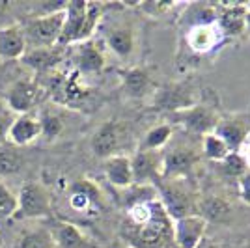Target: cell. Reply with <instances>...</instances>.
<instances>
[{"instance_id": "obj_1", "label": "cell", "mask_w": 250, "mask_h": 248, "mask_svg": "<svg viewBox=\"0 0 250 248\" xmlns=\"http://www.w3.org/2000/svg\"><path fill=\"white\" fill-rule=\"evenodd\" d=\"M172 226L174 220L157 198L151 207V215L140 224H127L124 235L133 248H168L174 241Z\"/></svg>"}, {"instance_id": "obj_2", "label": "cell", "mask_w": 250, "mask_h": 248, "mask_svg": "<svg viewBox=\"0 0 250 248\" xmlns=\"http://www.w3.org/2000/svg\"><path fill=\"white\" fill-rule=\"evenodd\" d=\"M106 4L101 2H67L65 4V19H63L62 36L58 40L60 47L77 45L92 40L99 22L103 19Z\"/></svg>"}, {"instance_id": "obj_3", "label": "cell", "mask_w": 250, "mask_h": 248, "mask_svg": "<svg viewBox=\"0 0 250 248\" xmlns=\"http://www.w3.org/2000/svg\"><path fill=\"white\" fill-rule=\"evenodd\" d=\"M63 19H65V10L40 15V17H30L28 21L21 24L26 47L30 49H45V47H54L58 45V40L62 36Z\"/></svg>"}, {"instance_id": "obj_4", "label": "cell", "mask_w": 250, "mask_h": 248, "mask_svg": "<svg viewBox=\"0 0 250 248\" xmlns=\"http://www.w3.org/2000/svg\"><path fill=\"white\" fill-rule=\"evenodd\" d=\"M155 188H159L163 196L161 202L172 220L196 215L198 202L194 200V192L183 183V179H163L157 183Z\"/></svg>"}, {"instance_id": "obj_5", "label": "cell", "mask_w": 250, "mask_h": 248, "mask_svg": "<svg viewBox=\"0 0 250 248\" xmlns=\"http://www.w3.org/2000/svg\"><path fill=\"white\" fill-rule=\"evenodd\" d=\"M52 215L51 194L38 181H26L19 188L17 196V211L13 218L17 220H40Z\"/></svg>"}, {"instance_id": "obj_6", "label": "cell", "mask_w": 250, "mask_h": 248, "mask_svg": "<svg viewBox=\"0 0 250 248\" xmlns=\"http://www.w3.org/2000/svg\"><path fill=\"white\" fill-rule=\"evenodd\" d=\"M163 166H161V181L163 179H185L198 163L196 147L183 142H168L165 151H161Z\"/></svg>"}, {"instance_id": "obj_7", "label": "cell", "mask_w": 250, "mask_h": 248, "mask_svg": "<svg viewBox=\"0 0 250 248\" xmlns=\"http://www.w3.org/2000/svg\"><path fill=\"white\" fill-rule=\"evenodd\" d=\"M170 125H181L188 135L206 136L213 133L215 125L219 122V114L208 103H196L190 108L179 110V112L168 114Z\"/></svg>"}, {"instance_id": "obj_8", "label": "cell", "mask_w": 250, "mask_h": 248, "mask_svg": "<svg viewBox=\"0 0 250 248\" xmlns=\"http://www.w3.org/2000/svg\"><path fill=\"white\" fill-rule=\"evenodd\" d=\"M198 103L196 93L190 81H179V83H168L157 88L153 93V108L163 110L167 114H174L179 110L190 108Z\"/></svg>"}, {"instance_id": "obj_9", "label": "cell", "mask_w": 250, "mask_h": 248, "mask_svg": "<svg viewBox=\"0 0 250 248\" xmlns=\"http://www.w3.org/2000/svg\"><path fill=\"white\" fill-rule=\"evenodd\" d=\"M213 135L222 138L231 153H237L250 136V112H231L219 116Z\"/></svg>"}, {"instance_id": "obj_10", "label": "cell", "mask_w": 250, "mask_h": 248, "mask_svg": "<svg viewBox=\"0 0 250 248\" xmlns=\"http://www.w3.org/2000/svg\"><path fill=\"white\" fill-rule=\"evenodd\" d=\"M226 38L222 36L217 21L211 22H196L190 24L185 34V45L190 54L194 56H208L222 45Z\"/></svg>"}, {"instance_id": "obj_11", "label": "cell", "mask_w": 250, "mask_h": 248, "mask_svg": "<svg viewBox=\"0 0 250 248\" xmlns=\"http://www.w3.org/2000/svg\"><path fill=\"white\" fill-rule=\"evenodd\" d=\"M125 138V127L116 120L104 122L99 125V129L92 136V151L99 159H110V157L120 155V147L124 144Z\"/></svg>"}, {"instance_id": "obj_12", "label": "cell", "mask_w": 250, "mask_h": 248, "mask_svg": "<svg viewBox=\"0 0 250 248\" xmlns=\"http://www.w3.org/2000/svg\"><path fill=\"white\" fill-rule=\"evenodd\" d=\"M103 41H104V47L112 52V54H116L122 60H127V58L133 56L136 47L135 28H133L131 22L112 21L104 28Z\"/></svg>"}, {"instance_id": "obj_13", "label": "cell", "mask_w": 250, "mask_h": 248, "mask_svg": "<svg viewBox=\"0 0 250 248\" xmlns=\"http://www.w3.org/2000/svg\"><path fill=\"white\" fill-rule=\"evenodd\" d=\"M161 166L163 157L161 151H144L138 149L131 157V168H133V185H153L161 181Z\"/></svg>"}, {"instance_id": "obj_14", "label": "cell", "mask_w": 250, "mask_h": 248, "mask_svg": "<svg viewBox=\"0 0 250 248\" xmlns=\"http://www.w3.org/2000/svg\"><path fill=\"white\" fill-rule=\"evenodd\" d=\"M103 204V194L99 186L90 179H81L73 183L69 190V206L77 213H97Z\"/></svg>"}, {"instance_id": "obj_15", "label": "cell", "mask_w": 250, "mask_h": 248, "mask_svg": "<svg viewBox=\"0 0 250 248\" xmlns=\"http://www.w3.org/2000/svg\"><path fill=\"white\" fill-rule=\"evenodd\" d=\"M174 243L179 248H196L200 241L206 237L208 222L198 215H190L174 220Z\"/></svg>"}, {"instance_id": "obj_16", "label": "cell", "mask_w": 250, "mask_h": 248, "mask_svg": "<svg viewBox=\"0 0 250 248\" xmlns=\"http://www.w3.org/2000/svg\"><path fill=\"white\" fill-rule=\"evenodd\" d=\"M40 99V88L30 79H19L6 95V104L15 114H30Z\"/></svg>"}, {"instance_id": "obj_17", "label": "cell", "mask_w": 250, "mask_h": 248, "mask_svg": "<svg viewBox=\"0 0 250 248\" xmlns=\"http://www.w3.org/2000/svg\"><path fill=\"white\" fill-rule=\"evenodd\" d=\"M42 136V125H40V118L34 114H21L19 118L13 120L11 127L8 129V144L15 145V147H24V145L32 144L34 140H38Z\"/></svg>"}, {"instance_id": "obj_18", "label": "cell", "mask_w": 250, "mask_h": 248, "mask_svg": "<svg viewBox=\"0 0 250 248\" xmlns=\"http://www.w3.org/2000/svg\"><path fill=\"white\" fill-rule=\"evenodd\" d=\"M122 88L131 99H144L149 93H155L157 84L153 83L151 75L144 67H129L120 71Z\"/></svg>"}, {"instance_id": "obj_19", "label": "cell", "mask_w": 250, "mask_h": 248, "mask_svg": "<svg viewBox=\"0 0 250 248\" xmlns=\"http://www.w3.org/2000/svg\"><path fill=\"white\" fill-rule=\"evenodd\" d=\"M245 17H247L245 4H226V6H217L215 21L224 38H237L245 34Z\"/></svg>"}, {"instance_id": "obj_20", "label": "cell", "mask_w": 250, "mask_h": 248, "mask_svg": "<svg viewBox=\"0 0 250 248\" xmlns=\"http://www.w3.org/2000/svg\"><path fill=\"white\" fill-rule=\"evenodd\" d=\"M49 229L54 237L56 248H101L69 222H54L52 226H49Z\"/></svg>"}, {"instance_id": "obj_21", "label": "cell", "mask_w": 250, "mask_h": 248, "mask_svg": "<svg viewBox=\"0 0 250 248\" xmlns=\"http://www.w3.org/2000/svg\"><path fill=\"white\" fill-rule=\"evenodd\" d=\"M26 41L21 24H8L0 28V58L2 60H19L26 52Z\"/></svg>"}, {"instance_id": "obj_22", "label": "cell", "mask_w": 250, "mask_h": 248, "mask_svg": "<svg viewBox=\"0 0 250 248\" xmlns=\"http://www.w3.org/2000/svg\"><path fill=\"white\" fill-rule=\"evenodd\" d=\"M77 67L81 73L95 75L101 73L104 67V52L103 47L94 40L77 43Z\"/></svg>"}, {"instance_id": "obj_23", "label": "cell", "mask_w": 250, "mask_h": 248, "mask_svg": "<svg viewBox=\"0 0 250 248\" xmlns=\"http://www.w3.org/2000/svg\"><path fill=\"white\" fill-rule=\"evenodd\" d=\"M63 47L54 45V47H45V49H30L24 52L21 60L24 65H28L34 71H51L52 67H56L62 60Z\"/></svg>"}, {"instance_id": "obj_24", "label": "cell", "mask_w": 250, "mask_h": 248, "mask_svg": "<svg viewBox=\"0 0 250 248\" xmlns=\"http://www.w3.org/2000/svg\"><path fill=\"white\" fill-rule=\"evenodd\" d=\"M104 176L110 185L118 188H127L133 185V168H131V157L116 155L104 161Z\"/></svg>"}, {"instance_id": "obj_25", "label": "cell", "mask_w": 250, "mask_h": 248, "mask_svg": "<svg viewBox=\"0 0 250 248\" xmlns=\"http://www.w3.org/2000/svg\"><path fill=\"white\" fill-rule=\"evenodd\" d=\"M196 215L206 222H226L231 215V206L220 196H204L198 200Z\"/></svg>"}, {"instance_id": "obj_26", "label": "cell", "mask_w": 250, "mask_h": 248, "mask_svg": "<svg viewBox=\"0 0 250 248\" xmlns=\"http://www.w3.org/2000/svg\"><path fill=\"white\" fill-rule=\"evenodd\" d=\"M15 248H56V243L49 227L36 226L22 231Z\"/></svg>"}, {"instance_id": "obj_27", "label": "cell", "mask_w": 250, "mask_h": 248, "mask_svg": "<svg viewBox=\"0 0 250 248\" xmlns=\"http://www.w3.org/2000/svg\"><path fill=\"white\" fill-rule=\"evenodd\" d=\"M174 136V129L170 124H161L151 127L146 133L144 140L138 149H144V151H163L168 145V142L172 140Z\"/></svg>"}, {"instance_id": "obj_28", "label": "cell", "mask_w": 250, "mask_h": 248, "mask_svg": "<svg viewBox=\"0 0 250 248\" xmlns=\"http://www.w3.org/2000/svg\"><path fill=\"white\" fill-rule=\"evenodd\" d=\"M24 159H22L19 147L11 144L0 145V177H10L21 172Z\"/></svg>"}, {"instance_id": "obj_29", "label": "cell", "mask_w": 250, "mask_h": 248, "mask_svg": "<svg viewBox=\"0 0 250 248\" xmlns=\"http://www.w3.org/2000/svg\"><path fill=\"white\" fill-rule=\"evenodd\" d=\"M202 153L208 157L209 161L222 163L231 151H229V147L226 145V142L222 138H219L213 133H209V135L202 136Z\"/></svg>"}, {"instance_id": "obj_30", "label": "cell", "mask_w": 250, "mask_h": 248, "mask_svg": "<svg viewBox=\"0 0 250 248\" xmlns=\"http://www.w3.org/2000/svg\"><path fill=\"white\" fill-rule=\"evenodd\" d=\"M17 211V196L0 179V218H13Z\"/></svg>"}, {"instance_id": "obj_31", "label": "cell", "mask_w": 250, "mask_h": 248, "mask_svg": "<svg viewBox=\"0 0 250 248\" xmlns=\"http://www.w3.org/2000/svg\"><path fill=\"white\" fill-rule=\"evenodd\" d=\"M219 165H220V168H222V172L229 177H241L249 170L239 153H229V155L226 157L222 163H219Z\"/></svg>"}, {"instance_id": "obj_32", "label": "cell", "mask_w": 250, "mask_h": 248, "mask_svg": "<svg viewBox=\"0 0 250 248\" xmlns=\"http://www.w3.org/2000/svg\"><path fill=\"white\" fill-rule=\"evenodd\" d=\"M40 125H42V136H45L47 140H52L60 135L62 131V122L58 116H54L51 112H45L40 118Z\"/></svg>"}, {"instance_id": "obj_33", "label": "cell", "mask_w": 250, "mask_h": 248, "mask_svg": "<svg viewBox=\"0 0 250 248\" xmlns=\"http://www.w3.org/2000/svg\"><path fill=\"white\" fill-rule=\"evenodd\" d=\"M15 120V112L6 104V101L0 97V145L4 144L6 136H8V129L11 127Z\"/></svg>"}, {"instance_id": "obj_34", "label": "cell", "mask_w": 250, "mask_h": 248, "mask_svg": "<svg viewBox=\"0 0 250 248\" xmlns=\"http://www.w3.org/2000/svg\"><path fill=\"white\" fill-rule=\"evenodd\" d=\"M136 8L144 11L146 15L159 17V15H167V11H172V8H176V4H172V2H142V4H136Z\"/></svg>"}, {"instance_id": "obj_35", "label": "cell", "mask_w": 250, "mask_h": 248, "mask_svg": "<svg viewBox=\"0 0 250 248\" xmlns=\"http://www.w3.org/2000/svg\"><path fill=\"white\" fill-rule=\"evenodd\" d=\"M237 194L247 206H250V170L237 177Z\"/></svg>"}, {"instance_id": "obj_36", "label": "cell", "mask_w": 250, "mask_h": 248, "mask_svg": "<svg viewBox=\"0 0 250 248\" xmlns=\"http://www.w3.org/2000/svg\"><path fill=\"white\" fill-rule=\"evenodd\" d=\"M241 157H243V161H245V165H247V168L250 170V140H247L245 144L241 145V149L237 151Z\"/></svg>"}, {"instance_id": "obj_37", "label": "cell", "mask_w": 250, "mask_h": 248, "mask_svg": "<svg viewBox=\"0 0 250 248\" xmlns=\"http://www.w3.org/2000/svg\"><path fill=\"white\" fill-rule=\"evenodd\" d=\"M196 248H219V245H217V243H213L211 239L204 237L202 241H200V245Z\"/></svg>"}, {"instance_id": "obj_38", "label": "cell", "mask_w": 250, "mask_h": 248, "mask_svg": "<svg viewBox=\"0 0 250 248\" xmlns=\"http://www.w3.org/2000/svg\"><path fill=\"white\" fill-rule=\"evenodd\" d=\"M11 6H13V4H11V2H8V0H0V17H4Z\"/></svg>"}, {"instance_id": "obj_39", "label": "cell", "mask_w": 250, "mask_h": 248, "mask_svg": "<svg viewBox=\"0 0 250 248\" xmlns=\"http://www.w3.org/2000/svg\"><path fill=\"white\" fill-rule=\"evenodd\" d=\"M245 34L247 38H250V10L247 8V17H245Z\"/></svg>"}, {"instance_id": "obj_40", "label": "cell", "mask_w": 250, "mask_h": 248, "mask_svg": "<svg viewBox=\"0 0 250 248\" xmlns=\"http://www.w3.org/2000/svg\"><path fill=\"white\" fill-rule=\"evenodd\" d=\"M249 140H250V136H249Z\"/></svg>"}]
</instances>
